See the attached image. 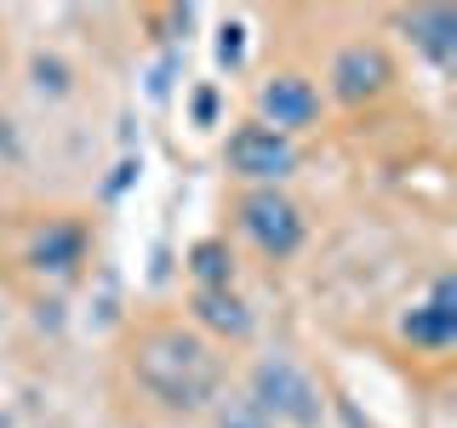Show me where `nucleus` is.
<instances>
[{"label": "nucleus", "instance_id": "nucleus-1", "mask_svg": "<svg viewBox=\"0 0 457 428\" xmlns=\"http://www.w3.org/2000/svg\"><path fill=\"white\" fill-rule=\"evenodd\" d=\"M132 377L166 411H206L212 399H223L218 349L200 332H183V325H149L132 342Z\"/></svg>", "mask_w": 457, "mask_h": 428}, {"label": "nucleus", "instance_id": "nucleus-8", "mask_svg": "<svg viewBox=\"0 0 457 428\" xmlns=\"http://www.w3.org/2000/svg\"><path fill=\"white\" fill-rule=\"evenodd\" d=\"M400 29L435 69L457 63V12L452 6H411V12H400Z\"/></svg>", "mask_w": 457, "mask_h": 428}, {"label": "nucleus", "instance_id": "nucleus-11", "mask_svg": "<svg viewBox=\"0 0 457 428\" xmlns=\"http://www.w3.org/2000/svg\"><path fill=\"white\" fill-rule=\"evenodd\" d=\"M189 275H195V292H228L235 285V251H228V240H195Z\"/></svg>", "mask_w": 457, "mask_h": 428}, {"label": "nucleus", "instance_id": "nucleus-3", "mask_svg": "<svg viewBox=\"0 0 457 428\" xmlns=\"http://www.w3.org/2000/svg\"><path fill=\"white\" fill-rule=\"evenodd\" d=\"M235 211H240V228H246V240H252L263 257L286 263V257L303 251L309 223H303V206H297L292 194H280V189H246Z\"/></svg>", "mask_w": 457, "mask_h": 428}, {"label": "nucleus", "instance_id": "nucleus-14", "mask_svg": "<svg viewBox=\"0 0 457 428\" xmlns=\"http://www.w3.org/2000/svg\"><path fill=\"white\" fill-rule=\"evenodd\" d=\"M0 160H18V126L6 109H0Z\"/></svg>", "mask_w": 457, "mask_h": 428}, {"label": "nucleus", "instance_id": "nucleus-4", "mask_svg": "<svg viewBox=\"0 0 457 428\" xmlns=\"http://www.w3.org/2000/svg\"><path fill=\"white\" fill-rule=\"evenodd\" d=\"M223 160H228L235 177H246L252 189H275L280 177H292V171H297V143L280 137L275 126H263V120H246V126L228 132Z\"/></svg>", "mask_w": 457, "mask_h": 428}, {"label": "nucleus", "instance_id": "nucleus-7", "mask_svg": "<svg viewBox=\"0 0 457 428\" xmlns=\"http://www.w3.org/2000/svg\"><path fill=\"white\" fill-rule=\"evenodd\" d=\"M257 114H263V126H275L280 137L303 132V126L320 120V86L309 75H297V69H280V75L263 80V92H257Z\"/></svg>", "mask_w": 457, "mask_h": 428}, {"label": "nucleus", "instance_id": "nucleus-9", "mask_svg": "<svg viewBox=\"0 0 457 428\" xmlns=\"http://www.w3.org/2000/svg\"><path fill=\"white\" fill-rule=\"evenodd\" d=\"M80 257H86V228L75 218H52L29 240V263H35L40 275H75Z\"/></svg>", "mask_w": 457, "mask_h": 428}, {"label": "nucleus", "instance_id": "nucleus-12", "mask_svg": "<svg viewBox=\"0 0 457 428\" xmlns=\"http://www.w3.org/2000/svg\"><path fill=\"white\" fill-rule=\"evenodd\" d=\"M212 423L218 428H275L257 411V399L252 394H228V399H212Z\"/></svg>", "mask_w": 457, "mask_h": 428}, {"label": "nucleus", "instance_id": "nucleus-5", "mask_svg": "<svg viewBox=\"0 0 457 428\" xmlns=\"http://www.w3.org/2000/svg\"><path fill=\"white\" fill-rule=\"evenodd\" d=\"M400 337L423 354H446L457 342V280L452 275H435L423 303H411L400 314Z\"/></svg>", "mask_w": 457, "mask_h": 428}, {"label": "nucleus", "instance_id": "nucleus-6", "mask_svg": "<svg viewBox=\"0 0 457 428\" xmlns=\"http://www.w3.org/2000/svg\"><path fill=\"white\" fill-rule=\"evenodd\" d=\"M326 80H332V97H337V103H371V97L389 92L395 63H389V52H383V46L354 40V46H343V52L332 57Z\"/></svg>", "mask_w": 457, "mask_h": 428}, {"label": "nucleus", "instance_id": "nucleus-13", "mask_svg": "<svg viewBox=\"0 0 457 428\" xmlns=\"http://www.w3.org/2000/svg\"><path fill=\"white\" fill-rule=\"evenodd\" d=\"M35 86H40V92H69L63 63H46V57H35Z\"/></svg>", "mask_w": 457, "mask_h": 428}, {"label": "nucleus", "instance_id": "nucleus-2", "mask_svg": "<svg viewBox=\"0 0 457 428\" xmlns=\"http://www.w3.org/2000/svg\"><path fill=\"white\" fill-rule=\"evenodd\" d=\"M246 394L257 399V411L269 423H286V428H320V417H326V399L314 389V377L297 360H286V354L257 360Z\"/></svg>", "mask_w": 457, "mask_h": 428}, {"label": "nucleus", "instance_id": "nucleus-10", "mask_svg": "<svg viewBox=\"0 0 457 428\" xmlns=\"http://www.w3.org/2000/svg\"><path fill=\"white\" fill-rule=\"evenodd\" d=\"M189 314H195V325H206L212 337H228V342H246L252 337V309H246V297L228 285V292H195L189 297Z\"/></svg>", "mask_w": 457, "mask_h": 428}, {"label": "nucleus", "instance_id": "nucleus-15", "mask_svg": "<svg viewBox=\"0 0 457 428\" xmlns=\"http://www.w3.org/2000/svg\"><path fill=\"white\" fill-rule=\"evenodd\" d=\"M240 35H246L240 23H228V29H223V40H218V57H223V63H240Z\"/></svg>", "mask_w": 457, "mask_h": 428}, {"label": "nucleus", "instance_id": "nucleus-16", "mask_svg": "<svg viewBox=\"0 0 457 428\" xmlns=\"http://www.w3.org/2000/svg\"><path fill=\"white\" fill-rule=\"evenodd\" d=\"M0 428H35V423H29L23 411H12V406H6V411H0Z\"/></svg>", "mask_w": 457, "mask_h": 428}]
</instances>
